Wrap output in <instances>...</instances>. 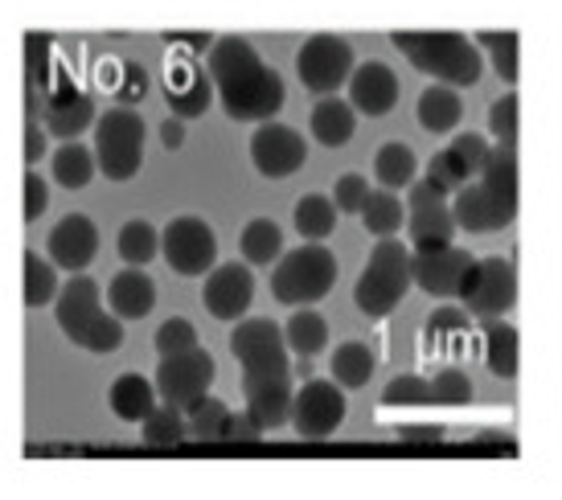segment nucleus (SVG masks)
Wrapping results in <instances>:
<instances>
[{"label":"nucleus","mask_w":562,"mask_h":500,"mask_svg":"<svg viewBox=\"0 0 562 500\" xmlns=\"http://www.w3.org/2000/svg\"><path fill=\"white\" fill-rule=\"evenodd\" d=\"M46 254L54 259L58 271H70V275H79L87 266L94 263V254H99V226H94L87 214H66L46 238Z\"/></svg>","instance_id":"obj_19"},{"label":"nucleus","mask_w":562,"mask_h":500,"mask_svg":"<svg viewBox=\"0 0 562 500\" xmlns=\"http://www.w3.org/2000/svg\"><path fill=\"white\" fill-rule=\"evenodd\" d=\"M436 398H431V382L419 374H403V377H394L391 386L382 390V407H431Z\"/></svg>","instance_id":"obj_43"},{"label":"nucleus","mask_w":562,"mask_h":500,"mask_svg":"<svg viewBox=\"0 0 562 500\" xmlns=\"http://www.w3.org/2000/svg\"><path fill=\"white\" fill-rule=\"evenodd\" d=\"M337 218H341V209H337V202L325 197V193H304V197L296 202V209H292L296 235L308 238V242H325V238H333Z\"/></svg>","instance_id":"obj_31"},{"label":"nucleus","mask_w":562,"mask_h":500,"mask_svg":"<svg viewBox=\"0 0 562 500\" xmlns=\"http://www.w3.org/2000/svg\"><path fill=\"white\" fill-rule=\"evenodd\" d=\"M231 353H235L243 377H271V374H296L288 337L276 320L267 316H243L231 332Z\"/></svg>","instance_id":"obj_8"},{"label":"nucleus","mask_w":562,"mask_h":500,"mask_svg":"<svg viewBox=\"0 0 562 500\" xmlns=\"http://www.w3.org/2000/svg\"><path fill=\"white\" fill-rule=\"evenodd\" d=\"M391 42L419 75H427L431 82H448V87H456V91H460V87H476L484 75L481 49H476V42L464 37V33L394 30Z\"/></svg>","instance_id":"obj_3"},{"label":"nucleus","mask_w":562,"mask_h":500,"mask_svg":"<svg viewBox=\"0 0 562 500\" xmlns=\"http://www.w3.org/2000/svg\"><path fill=\"white\" fill-rule=\"evenodd\" d=\"M238 250H243V263L276 266L283 254V230L271 218H250L238 235Z\"/></svg>","instance_id":"obj_32"},{"label":"nucleus","mask_w":562,"mask_h":500,"mask_svg":"<svg viewBox=\"0 0 562 500\" xmlns=\"http://www.w3.org/2000/svg\"><path fill=\"white\" fill-rule=\"evenodd\" d=\"M231 414L235 410L226 407L222 398H210L205 394L202 402H193V407L186 410L189 419V435L202 439V443H214V439H226V431H231Z\"/></svg>","instance_id":"obj_39"},{"label":"nucleus","mask_w":562,"mask_h":500,"mask_svg":"<svg viewBox=\"0 0 562 500\" xmlns=\"http://www.w3.org/2000/svg\"><path fill=\"white\" fill-rule=\"evenodd\" d=\"M37 111H42V127L54 140H79L87 127H94V99L70 79L42 82L37 87Z\"/></svg>","instance_id":"obj_14"},{"label":"nucleus","mask_w":562,"mask_h":500,"mask_svg":"<svg viewBox=\"0 0 562 500\" xmlns=\"http://www.w3.org/2000/svg\"><path fill=\"white\" fill-rule=\"evenodd\" d=\"M488 136L501 148H517V140H521V94L517 91L501 94L497 103L488 107Z\"/></svg>","instance_id":"obj_40"},{"label":"nucleus","mask_w":562,"mask_h":500,"mask_svg":"<svg viewBox=\"0 0 562 500\" xmlns=\"http://www.w3.org/2000/svg\"><path fill=\"white\" fill-rule=\"evenodd\" d=\"M521 205V164H517V148H501L484 160V169L472 177L464 189L452 193V214L456 226L464 235H497L517 218Z\"/></svg>","instance_id":"obj_2"},{"label":"nucleus","mask_w":562,"mask_h":500,"mask_svg":"<svg viewBox=\"0 0 562 500\" xmlns=\"http://www.w3.org/2000/svg\"><path fill=\"white\" fill-rule=\"evenodd\" d=\"M108 308L120 320H144L157 308V283L144 266H124L108 283Z\"/></svg>","instance_id":"obj_23"},{"label":"nucleus","mask_w":562,"mask_h":500,"mask_svg":"<svg viewBox=\"0 0 562 500\" xmlns=\"http://www.w3.org/2000/svg\"><path fill=\"white\" fill-rule=\"evenodd\" d=\"M374 370H378V357L366 341L337 344L333 357H328V374H333V382H337L341 390H361V386H370Z\"/></svg>","instance_id":"obj_28"},{"label":"nucleus","mask_w":562,"mask_h":500,"mask_svg":"<svg viewBox=\"0 0 562 500\" xmlns=\"http://www.w3.org/2000/svg\"><path fill=\"white\" fill-rule=\"evenodd\" d=\"M259 435H267L263 427H259V419L250 414V410H243V414H231V431H226V439H259Z\"/></svg>","instance_id":"obj_51"},{"label":"nucleus","mask_w":562,"mask_h":500,"mask_svg":"<svg viewBox=\"0 0 562 500\" xmlns=\"http://www.w3.org/2000/svg\"><path fill=\"white\" fill-rule=\"evenodd\" d=\"M160 254L181 280H202L218 266V235L198 214H181L160 230Z\"/></svg>","instance_id":"obj_11"},{"label":"nucleus","mask_w":562,"mask_h":500,"mask_svg":"<svg viewBox=\"0 0 562 500\" xmlns=\"http://www.w3.org/2000/svg\"><path fill=\"white\" fill-rule=\"evenodd\" d=\"M349 103H353V111L358 115H366V120H382V115H391L394 107H398V94H403V87H398V75H394L386 63H361L353 75H349Z\"/></svg>","instance_id":"obj_20"},{"label":"nucleus","mask_w":562,"mask_h":500,"mask_svg":"<svg viewBox=\"0 0 562 500\" xmlns=\"http://www.w3.org/2000/svg\"><path fill=\"white\" fill-rule=\"evenodd\" d=\"M140 435L148 447H177L181 439H189V419L181 407L172 402H157L148 410V419L140 422Z\"/></svg>","instance_id":"obj_38"},{"label":"nucleus","mask_w":562,"mask_h":500,"mask_svg":"<svg viewBox=\"0 0 562 500\" xmlns=\"http://www.w3.org/2000/svg\"><path fill=\"white\" fill-rule=\"evenodd\" d=\"M411 287H415L411 247L398 242V235L378 238L366 266H361L358 283H353V304L366 320H386L391 312H398V304L406 299Z\"/></svg>","instance_id":"obj_5"},{"label":"nucleus","mask_w":562,"mask_h":500,"mask_svg":"<svg viewBox=\"0 0 562 500\" xmlns=\"http://www.w3.org/2000/svg\"><path fill=\"white\" fill-rule=\"evenodd\" d=\"M456 299H460V304L469 308V316H476V320H501V316H509V308L517 304L514 263H509V259H497V254L472 259Z\"/></svg>","instance_id":"obj_9"},{"label":"nucleus","mask_w":562,"mask_h":500,"mask_svg":"<svg viewBox=\"0 0 562 500\" xmlns=\"http://www.w3.org/2000/svg\"><path fill=\"white\" fill-rule=\"evenodd\" d=\"M283 337H288V349L296 357H316L328 349V320L316 308H292L288 325H283Z\"/></svg>","instance_id":"obj_34"},{"label":"nucleus","mask_w":562,"mask_h":500,"mask_svg":"<svg viewBox=\"0 0 562 500\" xmlns=\"http://www.w3.org/2000/svg\"><path fill=\"white\" fill-rule=\"evenodd\" d=\"M144 140H148V127H144L140 111H103V120H94V160H99V172L108 181H115V185L132 181L144 169Z\"/></svg>","instance_id":"obj_7"},{"label":"nucleus","mask_w":562,"mask_h":500,"mask_svg":"<svg viewBox=\"0 0 562 500\" xmlns=\"http://www.w3.org/2000/svg\"><path fill=\"white\" fill-rule=\"evenodd\" d=\"M370 193L374 189H370V181L361 172H345V177H337V185H333V202H337L341 214H361V205H366Z\"/></svg>","instance_id":"obj_46"},{"label":"nucleus","mask_w":562,"mask_h":500,"mask_svg":"<svg viewBox=\"0 0 562 500\" xmlns=\"http://www.w3.org/2000/svg\"><path fill=\"white\" fill-rule=\"evenodd\" d=\"M484 365L501 382H514L521 370V332L501 320H484Z\"/></svg>","instance_id":"obj_26"},{"label":"nucleus","mask_w":562,"mask_h":500,"mask_svg":"<svg viewBox=\"0 0 562 500\" xmlns=\"http://www.w3.org/2000/svg\"><path fill=\"white\" fill-rule=\"evenodd\" d=\"M46 127H37V120H30V124H25V164H30V169H37V160L46 157Z\"/></svg>","instance_id":"obj_50"},{"label":"nucleus","mask_w":562,"mask_h":500,"mask_svg":"<svg viewBox=\"0 0 562 500\" xmlns=\"http://www.w3.org/2000/svg\"><path fill=\"white\" fill-rule=\"evenodd\" d=\"M160 144H165L169 152H177V148L186 144V120H177V115L165 120V124H160Z\"/></svg>","instance_id":"obj_52"},{"label":"nucleus","mask_w":562,"mask_h":500,"mask_svg":"<svg viewBox=\"0 0 562 500\" xmlns=\"http://www.w3.org/2000/svg\"><path fill=\"white\" fill-rule=\"evenodd\" d=\"M469 308H439V312L427 316V325H423V344H427V353L436 349V353H456V349H464L469 344Z\"/></svg>","instance_id":"obj_30"},{"label":"nucleus","mask_w":562,"mask_h":500,"mask_svg":"<svg viewBox=\"0 0 562 500\" xmlns=\"http://www.w3.org/2000/svg\"><path fill=\"white\" fill-rule=\"evenodd\" d=\"M255 299V275L250 263H218L202 283V304L205 312L222 320V325H238L250 312Z\"/></svg>","instance_id":"obj_17"},{"label":"nucleus","mask_w":562,"mask_h":500,"mask_svg":"<svg viewBox=\"0 0 562 500\" xmlns=\"http://www.w3.org/2000/svg\"><path fill=\"white\" fill-rule=\"evenodd\" d=\"M476 42L488 49V58H493L501 79L514 87L521 79V37L517 33H481Z\"/></svg>","instance_id":"obj_41"},{"label":"nucleus","mask_w":562,"mask_h":500,"mask_svg":"<svg viewBox=\"0 0 562 500\" xmlns=\"http://www.w3.org/2000/svg\"><path fill=\"white\" fill-rule=\"evenodd\" d=\"M157 402H160L157 382H148V377H140V374H120L108 390L111 414L124 422H144L148 410L157 407Z\"/></svg>","instance_id":"obj_27"},{"label":"nucleus","mask_w":562,"mask_h":500,"mask_svg":"<svg viewBox=\"0 0 562 500\" xmlns=\"http://www.w3.org/2000/svg\"><path fill=\"white\" fill-rule=\"evenodd\" d=\"M250 164L267 181H283V177H292V172L308 164V140L300 136L296 127L267 120L250 136Z\"/></svg>","instance_id":"obj_16"},{"label":"nucleus","mask_w":562,"mask_h":500,"mask_svg":"<svg viewBox=\"0 0 562 500\" xmlns=\"http://www.w3.org/2000/svg\"><path fill=\"white\" fill-rule=\"evenodd\" d=\"M358 218L374 238H394L398 230H406V202H398L394 189H374Z\"/></svg>","instance_id":"obj_33"},{"label":"nucleus","mask_w":562,"mask_h":500,"mask_svg":"<svg viewBox=\"0 0 562 500\" xmlns=\"http://www.w3.org/2000/svg\"><path fill=\"white\" fill-rule=\"evenodd\" d=\"M443 435L439 427H406L403 439H411V443H436V439Z\"/></svg>","instance_id":"obj_53"},{"label":"nucleus","mask_w":562,"mask_h":500,"mask_svg":"<svg viewBox=\"0 0 562 500\" xmlns=\"http://www.w3.org/2000/svg\"><path fill=\"white\" fill-rule=\"evenodd\" d=\"M58 292H63V283H58V266H54V259H42L37 250H25V308H46V304H54L58 299Z\"/></svg>","instance_id":"obj_37"},{"label":"nucleus","mask_w":562,"mask_h":500,"mask_svg":"<svg viewBox=\"0 0 562 500\" xmlns=\"http://www.w3.org/2000/svg\"><path fill=\"white\" fill-rule=\"evenodd\" d=\"M115 250H120L124 266H148L160 254V230L144 218L124 221L120 235H115Z\"/></svg>","instance_id":"obj_36"},{"label":"nucleus","mask_w":562,"mask_h":500,"mask_svg":"<svg viewBox=\"0 0 562 500\" xmlns=\"http://www.w3.org/2000/svg\"><path fill=\"white\" fill-rule=\"evenodd\" d=\"M214 377H218V365H214V357L198 344V349H186V353L160 357L153 382H157L160 402H172V407L189 410L193 402H202L205 394H210Z\"/></svg>","instance_id":"obj_13"},{"label":"nucleus","mask_w":562,"mask_h":500,"mask_svg":"<svg viewBox=\"0 0 562 500\" xmlns=\"http://www.w3.org/2000/svg\"><path fill=\"white\" fill-rule=\"evenodd\" d=\"M472 266L469 250L452 247H431V250H411V275H415V287L427 292L436 299H456L460 296V283H464V271Z\"/></svg>","instance_id":"obj_18"},{"label":"nucleus","mask_w":562,"mask_h":500,"mask_svg":"<svg viewBox=\"0 0 562 500\" xmlns=\"http://www.w3.org/2000/svg\"><path fill=\"white\" fill-rule=\"evenodd\" d=\"M427 177H431V181H436V185L452 197L456 189L469 185L476 172H472L469 164H464V157H460L452 144H448V148H439L436 157H431V164H427Z\"/></svg>","instance_id":"obj_42"},{"label":"nucleus","mask_w":562,"mask_h":500,"mask_svg":"<svg viewBox=\"0 0 562 500\" xmlns=\"http://www.w3.org/2000/svg\"><path fill=\"white\" fill-rule=\"evenodd\" d=\"M337 254L325 242H304L296 250H283L276 271H271V296L283 308H313L337 287Z\"/></svg>","instance_id":"obj_6"},{"label":"nucleus","mask_w":562,"mask_h":500,"mask_svg":"<svg viewBox=\"0 0 562 500\" xmlns=\"http://www.w3.org/2000/svg\"><path fill=\"white\" fill-rule=\"evenodd\" d=\"M49 209V185L37 169L25 172V221H37Z\"/></svg>","instance_id":"obj_48"},{"label":"nucleus","mask_w":562,"mask_h":500,"mask_svg":"<svg viewBox=\"0 0 562 500\" xmlns=\"http://www.w3.org/2000/svg\"><path fill=\"white\" fill-rule=\"evenodd\" d=\"M247 410L259 419L263 431H280L292 422V398H296V374H271V377H243Z\"/></svg>","instance_id":"obj_21"},{"label":"nucleus","mask_w":562,"mask_h":500,"mask_svg":"<svg viewBox=\"0 0 562 500\" xmlns=\"http://www.w3.org/2000/svg\"><path fill=\"white\" fill-rule=\"evenodd\" d=\"M308 132L325 148H345V144L353 140V132H358V111H353L349 99L325 94V99H316L313 115H308Z\"/></svg>","instance_id":"obj_24"},{"label":"nucleus","mask_w":562,"mask_h":500,"mask_svg":"<svg viewBox=\"0 0 562 500\" xmlns=\"http://www.w3.org/2000/svg\"><path fill=\"white\" fill-rule=\"evenodd\" d=\"M452 148L464 157V164H469L472 172L484 169V160H488V152H493V140L488 136H481V132H464V136H456Z\"/></svg>","instance_id":"obj_47"},{"label":"nucleus","mask_w":562,"mask_h":500,"mask_svg":"<svg viewBox=\"0 0 562 500\" xmlns=\"http://www.w3.org/2000/svg\"><path fill=\"white\" fill-rule=\"evenodd\" d=\"M415 172H419V157H415V148L403 140H391L378 148L374 157V181L382 189H411V181H415Z\"/></svg>","instance_id":"obj_35"},{"label":"nucleus","mask_w":562,"mask_h":500,"mask_svg":"<svg viewBox=\"0 0 562 500\" xmlns=\"http://www.w3.org/2000/svg\"><path fill=\"white\" fill-rule=\"evenodd\" d=\"M205 70L214 79L222 111L235 124H267L283 111L280 70L267 66L247 37H214V46L205 54Z\"/></svg>","instance_id":"obj_1"},{"label":"nucleus","mask_w":562,"mask_h":500,"mask_svg":"<svg viewBox=\"0 0 562 500\" xmlns=\"http://www.w3.org/2000/svg\"><path fill=\"white\" fill-rule=\"evenodd\" d=\"M345 390L333 377H308L292 398V431L300 439H328L345 422Z\"/></svg>","instance_id":"obj_15"},{"label":"nucleus","mask_w":562,"mask_h":500,"mask_svg":"<svg viewBox=\"0 0 562 500\" xmlns=\"http://www.w3.org/2000/svg\"><path fill=\"white\" fill-rule=\"evenodd\" d=\"M358 70V54L353 46L337 37V33H313L296 54V75L304 82V91H313L316 99L337 94L349 87V75Z\"/></svg>","instance_id":"obj_12"},{"label":"nucleus","mask_w":562,"mask_h":500,"mask_svg":"<svg viewBox=\"0 0 562 500\" xmlns=\"http://www.w3.org/2000/svg\"><path fill=\"white\" fill-rule=\"evenodd\" d=\"M144 91H148V75H144V66L136 63H124V79H120V99L124 103H132V99H144Z\"/></svg>","instance_id":"obj_49"},{"label":"nucleus","mask_w":562,"mask_h":500,"mask_svg":"<svg viewBox=\"0 0 562 500\" xmlns=\"http://www.w3.org/2000/svg\"><path fill=\"white\" fill-rule=\"evenodd\" d=\"M94 172H99L94 148H87L79 140H63V148L49 157V177H54V185L63 189H87L94 181Z\"/></svg>","instance_id":"obj_29"},{"label":"nucleus","mask_w":562,"mask_h":500,"mask_svg":"<svg viewBox=\"0 0 562 500\" xmlns=\"http://www.w3.org/2000/svg\"><path fill=\"white\" fill-rule=\"evenodd\" d=\"M415 115H419L423 132H431V136H448V132H456L460 120H464V99H460V91L448 87V82H431V87L419 94Z\"/></svg>","instance_id":"obj_25"},{"label":"nucleus","mask_w":562,"mask_h":500,"mask_svg":"<svg viewBox=\"0 0 562 500\" xmlns=\"http://www.w3.org/2000/svg\"><path fill=\"white\" fill-rule=\"evenodd\" d=\"M157 353L160 357H172V353H186V349H198V329H193V320H186V316H169L165 325L157 329Z\"/></svg>","instance_id":"obj_44"},{"label":"nucleus","mask_w":562,"mask_h":500,"mask_svg":"<svg viewBox=\"0 0 562 500\" xmlns=\"http://www.w3.org/2000/svg\"><path fill=\"white\" fill-rule=\"evenodd\" d=\"M456 214L452 197L431 181H411L406 189V242L411 250H431V247H452L456 242Z\"/></svg>","instance_id":"obj_10"},{"label":"nucleus","mask_w":562,"mask_h":500,"mask_svg":"<svg viewBox=\"0 0 562 500\" xmlns=\"http://www.w3.org/2000/svg\"><path fill=\"white\" fill-rule=\"evenodd\" d=\"M431 398L439 407H469L472 402V377L464 370H439L431 377Z\"/></svg>","instance_id":"obj_45"},{"label":"nucleus","mask_w":562,"mask_h":500,"mask_svg":"<svg viewBox=\"0 0 562 500\" xmlns=\"http://www.w3.org/2000/svg\"><path fill=\"white\" fill-rule=\"evenodd\" d=\"M165 99H169V111L177 120H198L210 111V103L218 99L214 94V79H210V70H202L198 63H177L169 70V79H165Z\"/></svg>","instance_id":"obj_22"},{"label":"nucleus","mask_w":562,"mask_h":500,"mask_svg":"<svg viewBox=\"0 0 562 500\" xmlns=\"http://www.w3.org/2000/svg\"><path fill=\"white\" fill-rule=\"evenodd\" d=\"M54 320L70 344L87 353H115L124 344V320L103 308V287L91 275H70L58 299H54Z\"/></svg>","instance_id":"obj_4"}]
</instances>
